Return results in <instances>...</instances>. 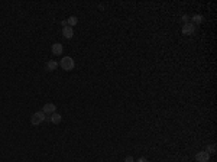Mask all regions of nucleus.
<instances>
[{
	"label": "nucleus",
	"mask_w": 217,
	"mask_h": 162,
	"mask_svg": "<svg viewBox=\"0 0 217 162\" xmlns=\"http://www.w3.org/2000/svg\"><path fill=\"white\" fill-rule=\"evenodd\" d=\"M59 67H61L64 71H71V70H74L75 61L71 57H64V58L61 59V62H59Z\"/></svg>",
	"instance_id": "nucleus-1"
},
{
	"label": "nucleus",
	"mask_w": 217,
	"mask_h": 162,
	"mask_svg": "<svg viewBox=\"0 0 217 162\" xmlns=\"http://www.w3.org/2000/svg\"><path fill=\"white\" fill-rule=\"evenodd\" d=\"M45 117H46V114L41 110V112H36V113H34V114H32V117H30V122H32V125H34V126H39L42 122H45Z\"/></svg>",
	"instance_id": "nucleus-2"
},
{
	"label": "nucleus",
	"mask_w": 217,
	"mask_h": 162,
	"mask_svg": "<svg viewBox=\"0 0 217 162\" xmlns=\"http://www.w3.org/2000/svg\"><path fill=\"white\" fill-rule=\"evenodd\" d=\"M194 30H196V25L194 23H184L182 25V33L184 35H192L194 33Z\"/></svg>",
	"instance_id": "nucleus-3"
},
{
	"label": "nucleus",
	"mask_w": 217,
	"mask_h": 162,
	"mask_svg": "<svg viewBox=\"0 0 217 162\" xmlns=\"http://www.w3.org/2000/svg\"><path fill=\"white\" fill-rule=\"evenodd\" d=\"M196 159H197V162H209L210 154L205 152V150H201V152H198V154L196 155Z\"/></svg>",
	"instance_id": "nucleus-4"
},
{
	"label": "nucleus",
	"mask_w": 217,
	"mask_h": 162,
	"mask_svg": "<svg viewBox=\"0 0 217 162\" xmlns=\"http://www.w3.org/2000/svg\"><path fill=\"white\" fill-rule=\"evenodd\" d=\"M55 110H57V106L54 103H46L42 107V112L45 113V114H52V113H55Z\"/></svg>",
	"instance_id": "nucleus-5"
},
{
	"label": "nucleus",
	"mask_w": 217,
	"mask_h": 162,
	"mask_svg": "<svg viewBox=\"0 0 217 162\" xmlns=\"http://www.w3.org/2000/svg\"><path fill=\"white\" fill-rule=\"evenodd\" d=\"M51 51H52V54L54 55H61L64 51V46L59 44V42H55L54 45L51 46Z\"/></svg>",
	"instance_id": "nucleus-6"
},
{
	"label": "nucleus",
	"mask_w": 217,
	"mask_h": 162,
	"mask_svg": "<svg viewBox=\"0 0 217 162\" xmlns=\"http://www.w3.org/2000/svg\"><path fill=\"white\" fill-rule=\"evenodd\" d=\"M62 35H64V38H67V39H71V38L74 36V30H72L71 26H64Z\"/></svg>",
	"instance_id": "nucleus-7"
},
{
	"label": "nucleus",
	"mask_w": 217,
	"mask_h": 162,
	"mask_svg": "<svg viewBox=\"0 0 217 162\" xmlns=\"http://www.w3.org/2000/svg\"><path fill=\"white\" fill-rule=\"evenodd\" d=\"M51 117V122L54 123V125H58V123H61V120H62V116L59 114V113H52V116H49Z\"/></svg>",
	"instance_id": "nucleus-8"
},
{
	"label": "nucleus",
	"mask_w": 217,
	"mask_h": 162,
	"mask_svg": "<svg viewBox=\"0 0 217 162\" xmlns=\"http://www.w3.org/2000/svg\"><path fill=\"white\" fill-rule=\"evenodd\" d=\"M57 68H58V62L54 61V59H51V61L46 62V71H55Z\"/></svg>",
	"instance_id": "nucleus-9"
},
{
	"label": "nucleus",
	"mask_w": 217,
	"mask_h": 162,
	"mask_svg": "<svg viewBox=\"0 0 217 162\" xmlns=\"http://www.w3.org/2000/svg\"><path fill=\"white\" fill-rule=\"evenodd\" d=\"M77 23H78V17H77V16H70L67 19V25L71 26V28H72V26H75Z\"/></svg>",
	"instance_id": "nucleus-10"
},
{
	"label": "nucleus",
	"mask_w": 217,
	"mask_h": 162,
	"mask_svg": "<svg viewBox=\"0 0 217 162\" xmlns=\"http://www.w3.org/2000/svg\"><path fill=\"white\" fill-rule=\"evenodd\" d=\"M201 22H203V16H201V15H194V16H192V23H197V25H198Z\"/></svg>",
	"instance_id": "nucleus-11"
},
{
	"label": "nucleus",
	"mask_w": 217,
	"mask_h": 162,
	"mask_svg": "<svg viewBox=\"0 0 217 162\" xmlns=\"http://www.w3.org/2000/svg\"><path fill=\"white\" fill-rule=\"evenodd\" d=\"M205 152H209V154H214V152H216V146H214V145L207 146V150H205Z\"/></svg>",
	"instance_id": "nucleus-12"
},
{
	"label": "nucleus",
	"mask_w": 217,
	"mask_h": 162,
	"mask_svg": "<svg viewBox=\"0 0 217 162\" xmlns=\"http://www.w3.org/2000/svg\"><path fill=\"white\" fill-rule=\"evenodd\" d=\"M125 162H135V161H133V158L129 155V156H126V158H125Z\"/></svg>",
	"instance_id": "nucleus-13"
},
{
	"label": "nucleus",
	"mask_w": 217,
	"mask_h": 162,
	"mask_svg": "<svg viewBox=\"0 0 217 162\" xmlns=\"http://www.w3.org/2000/svg\"><path fill=\"white\" fill-rule=\"evenodd\" d=\"M182 22H184V23H188V16H187V15H184V16H182Z\"/></svg>",
	"instance_id": "nucleus-14"
},
{
	"label": "nucleus",
	"mask_w": 217,
	"mask_h": 162,
	"mask_svg": "<svg viewBox=\"0 0 217 162\" xmlns=\"http://www.w3.org/2000/svg\"><path fill=\"white\" fill-rule=\"evenodd\" d=\"M136 162H149V161H148V159H146V158H143V156H142V158H139Z\"/></svg>",
	"instance_id": "nucleus-15"
},
{
	"label": "nucleus",
	"mask_w": 217,
	"mask_h": 162,
	"mask_svg": "<svg viewBox=\"0 0 217 162\" xmlns=\"http://www.w3.org/2000/svg\"><path fill=\"white\" fill-rule=\"evenodd\" d=\"M61 25H62V26H68L67 25V21H62V22H61Z\"/></svg>",
	"instance_id": "nucleus-16"
}]
</instances>
